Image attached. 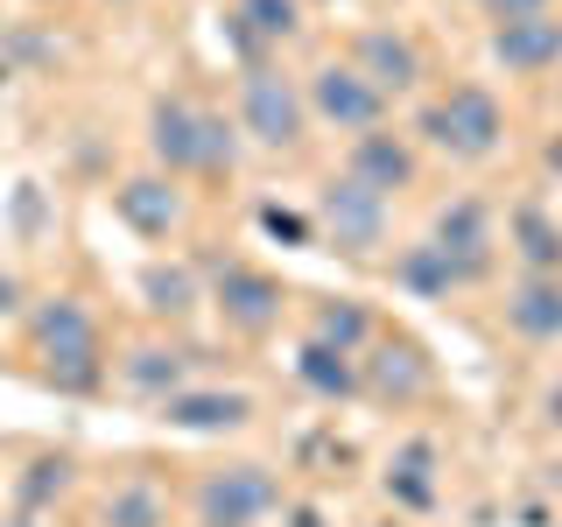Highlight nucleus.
Here are the masks:
<instances>
[{"label":"nucleus","mask_w":562,"mask_h":527,"mask_svg":"<svg viewBox=\"0 0 562 527\" xmlns=\"http://www.w3.org/2000/svg\"><path fill=\"white\" fill-rule=\"evenodd\" d=\"M29 345L43 359V373L64 386V394H99L105 386V351H99V316L78 303V295H49L29 316Z\"/></svg>","instance_id":"obj_1"},{"label":"nucleus","mask_w":562,"mask_h":527,"mask_svg":"<svg viewBox=\"0 0 562 527\" xmlns=\"http://www.w3.org/2000/svg\"><path fill=\"white\" fill-rule=\"evenodd\" d=\"M415 134L429 141L436 155H450V162H492V155L506 148V105L492 85H450L443 99L422 105Z\"/></svg>","instance_id":"obj_2"},{"label":"nucleus","mask_w":562,"mask_h":527,"mask_svg":"<svg viewBox=\"0 0 562 527\" xmlns=\"http://www.w3.org/2000/svg\"><path fill=\"white\" fill-rule=\"evenodd\" d=\"M239 127L254 134L260 148H274V155L303 148V134H310L303 85H295L281 64H246V78H239Z\"/></svg>","instance_id":"obj_3"},{"label":"nucleus","mask_w":562,"mask_h":527,"mask_svg":"<svg viewBox=\"0 0 562 527\" xmlns=\"http://www.w3.org/2000/svg\"><path fill=\"white\" fill-rule=\"evenodd\" d=\"M386 225H394V204L380 190H366L359 176H330L316 190V233L330 239V254L345 260H373L386 246Z\"/></svg>","instance_id":"obj_4"},{"label":"nucleus","mask_w":562,"mask_h":527,"mask_svg":"<svg viewBox=\"0 0 562 527\" xmlns=\"http://www.w3.org/2000/svg\"><path fill=\"white\" fill-rule=\"evenodd\" d=\"M303 105H310V120H324V127H338V134H373V127H386V99L359 78V70H351V57L316 64L310 85H303Z\"/></svg>","instance_id":"obj_5"},{"label":"nucleus","mask_w":562,"mask_h":527,"mask_svg":"<svg viewBox=\"0 0 562 527\" xmlns=\"http://www.w3.org/2000/svg\"><path fill=\"white\" fill-rule=\"evenodd\" d=\"M281 506V479L268 464H225L198 485V527H260Z\"/></svg>","instance_id":"obj_6"},{"label":"nucleus","mask_w":562,"mask_h":527,"mask_svg":"<svg viewBox=\"0 0 562 527\" xmlns=\"http://www.w3.org/2000/svg\"><path fill=\"white\" fill-rule=\"evenodd\" d=\"M211 303H218L225 330H239V338H268V330L281 324V310H289V295H281V281L268 268L218 260V268H211Z\"/></svg>","instance_id":"obj_7"},{"label":"nucleus","mask_w":562,"mask_h":527,"mask_svg":"<svg viewBox=\"0 0 562 527\" xmlns=\"http://www.w3.org/2000/svg\"><path fill=\"white\" fill-rule=\"evenodd\" d=\"M429 246H443V254H450V268L464 274V289H471V281H485L492 260H499L492 204L485 198H450L443 211H436V225H429Z\"/></svg>","instance_id":"obj_8"},{"label":"nucleus","mask_w":562,"mask_h":527,"mask_svg":"<svg viewBox=\"0 0 562 527\" xmlns=\"http://www.w3.org/2000/svg\"><path fill=\"white\" fill-rule=\"evenodd\" d=\"M492 64L506 78H549L562 64V14H520V22H492Z\"/></svg>","instance_id":"obj_9"},{"label":"nucleus","mask_w":562,"mask_h":527,"mask_svg":"<svg viewBox=\"0 0 562 527\" xmlns=\"http://www.w3.org/2000/svg\"><path fill=\"white\" fill-rule=\"evenodd\" d=\"M345 176H359L366 190H380V198L394 204L401 190H415V176H422V155H415V141H408V134H394V127H373V134H351Z\"/></svg>","instance_id":"obj_10"},{"label":"nucleus","mask_w":562,"mask_h":527,"mask_svg":"<svg viewBox=\"0 0 562 527\" xmlns=\"http://www.w3.org/2000/svg\"><path fill=\"white\" fill-rule=\"evenodd\" d=\"M351 70H359V78L373 85L386 105H394L401 92H415V85L429 78V70H422V49H415L401 29H366L359 43H351Z\"/></svg>","instance_id":"obj_11"},{"label":"nucleus","mask_w":562,"mask_h":527,"mask_svg":"<svg viewBox=\"0 0 562 527\" xmlns=\"http://www.w3.org/2000/svg\"><path fill=\"white\" fill-rule=\"evenodd\" d=\"M169 429H190V436H225V429H246L254 422V394L239 386H176L169 401H155Z\"/></svg>","instance_id":"obj_12"},{"label":"nucleus","mask_w":562,"mask_h":527,"mask_svg":"<svg viewBox=\"0 0 562 527\" xmlns=\"http://www.w3.org/2000/svg\"><path fill=\"white\" fill-rule=\"evenodd\" d=\"M113 211L140 239H176V225H183V190H176L169 176H127V183L113 190Z\"/></svg>","instance_id":"obj_13"},{"label":"nucleus","mask_w":562,"mask_h":527,"mask_svg":"<svg viewBox=\"0 0 562 527\" xmlns=\"http://www.w3.org/2000/svg\"><path fill=\"white\" fill-rule=\"evenodd\" d=\"M148 148L162 176H198V105L183 92H162L148 105Z\"/></svg>","instance_id":"obj_14"},{"label":"nucleus","mask_w":562,"mask_h":527,"mask_svg":"<svg viewBox=\"0 0 562 527\" xmlns=\"http://www.w3.org/2000/svg\"><path fill=\"white\" fill-rule=\"evenodd\" d=\"M506 330L527 345H555L562 338V274H520L506 289Z\"/></svg>","instance_id":"obj_15"},{"label":"nucleus","mask_w":562,"mask_h":527,"mask_svg":"<svg viewBox=\"0 0 562 527\" xmlns=\"http://www.w3.org/2000/svg\"><path fill=\"white\" fill-rule=\"evenodd\" d=\"M436 464H443L436 436H408V444L386 457V500H394L401 514H429L436 506Z\"/></svg>","instance_id":"obj_16"},{"label":"nucleus","mask_w":562,"mask_h":527,"mask_svg":"<svg viewBox=\"0 0 562 527\" xmlns=\"http://www.w3.org/2000/svg\"><path fill=\"white\" fill-rule=\"evenodd\" d=\"M373 359L359 366V386H373V394H394V401H415V394H429V359L408 345V338H394V345H366Z\"/></svg>","instance_id":"obj_17"},{"label":"nucleus","mask_w":562,"mask_h":527,"mask_svg":"<svg viewBox=\"0 0 562 527\" xmlns=\"http://www.w3.org/2000/svg\"><path fill=\"white\" fill-rule=\"evenodd\" d=\"M120 373V386H127V394H148V401H169L176 386H190V359L176 345H134L127 359L113 366Z\"/></svg>","instance_id":"obj_18"},{"label":"nucleus","mask_w":562,"mask_h":527,"mask_svg":"<svg viewBox=\"0 0 562 527\" xmlns=\"http://www.w3.org/2000/svg\"><path fill=\"white\" fill-rule=\"evenodd\" d=\"M295 380H303L316 401H345V394H359V359L338 351V345L303 338V351H295Z\"/></svg>","instance_id":"obj_19"},{"label":"nucleus","mask_w":562,"mask_h":527,"mask_svg":"<svg viewBox=\"0 0 562 527\" xmlns=\"http://www.w3.org/2000/svg\"><path fill=\"white\" fill-rule=\"evenodd\" d=\"M506 225H514V254L527 260V274H562V225L549 218V211L520 204Z\"/></svg>","instance_id":"obj_20"},{"label":"nucleus","mask_w":562,"mask_h":527,"mask_svg":"<svg viewBox=\"0 0 562 527\" xmlns=\"http://www.w3.org/2000/svg\"><path fill=\"white\" fill-rule=\"evenodd\" d=\"M394 281L408 295H450V289H464V274L450 268V254H443V246H429V239H415V246H401V254H394Z\"/></svg>","instance_id":"obj_21"},{"label":"nucleus","mask_w":562,"mask_h":527,"mask_svg":"<svg viewBox=\"0 0 562 527\" xmlns=\"http://www.w3.org/2000/svg\"><path fill=\"white\" fill-rule=\"evenodd\" d=\"M310 338H316V345H338V351H351V359H359V351L373 345L380 330H373V316H366L359 303H316Z\"/></svg>","instance_id":"obj_22"},{"label":"nucleus","mask_w":562,"mask_h":527,"mask_svg":"<svg viewBox=\"0 0 562 527\" xmlns=\"http://www.w3.org/2000/svg\"><path fill=\"white\" fill-rule=\"evenodd\" d=\"M105 527H169V500L148 479H127L105 492Z\"/></svg>","instance_id":"obj_23"},{"label":"nucleus","mask_w":562,"mask_h":527,"mask_svg":"<svg viewBox=\"0 0 562 527\" xmlns=\"http://www.w3.org/2000/svg\"><path fill=\"white\" fill-rule=\"evenodd\" d=\"M233 169H239V127L198 105V176H233Z\"/></svg>","instance_id":"obj_24"},{"label":"nucleus","mask_w":562,"mask_h":527,"mask_svg":"<svg viewBox=\"0 0 562 527\" xmlns=\"http://www.w3.org/2000/svg\"><path fill=\"white\" fill-rule=\"evenodd\" d=\"M233 22L254 35V43H289L303 29V0H239Z\"/></svg>","instance_id":"obj_25"},{"label":"nucleus","mask_w":562,"mask_h":527,"mask_svg":"<svg viewBox=\"0 0 562 527\" xmlns=\"http://www.w3.org/2000/svg\"><path fill=\"white\" fill-rule=\"evenodd\" d=\"M140 295H148L162 316H190V310H198V274H190V268H162V260H155V268L140 274Z\"/></svg>","instance_id":"obj_26"},{"label":"nucleus","mask_w":562,"mask_h":527,"mask_svg":"<svg viewBox=\"0 0 562 527\" xmlns=\"http://www.w3.org/2000/svg\"><path fill=\"white\" fill-rule=\"evenodd\" d=\"M260 233H268V239H289V246H316V218H303V211H281V204H260Z\"/></svg>","instance_id":"obj_27"},{"label":"nucleus","mask_w":562,"mask_h":527,"mask_svg":"<svg viewBox=\"0 0 562 527\" xmlns=\"http://www.w3.org/2000/svg\"><path fill=\"white\" fill-rule=\"evenodd\" d=\"M64 471H70L64 457H43V464H35V479L22 485V500H29V506H43L49 492H64Z\"/></svg>","instance_id":"obj_28"},{"label":"nucleus","mask_w":562,"mask_h":527,"mask_svg":"<svg viewBox=\"0 0 562 527\" xmlns=\"http://www.w3.org/2000/svg\"><path fill=\"white\" fill-rule=\"evenodd\" d=\"M479 8L492 14V22H520V14H549L555 0H479Z\"/></svg>","instance_id":"obj_29"},{"label":"nucleus","mask_w":562,"mask_h":527,"mask_svg":"<svg viewBox=\"0 0 562 527\" xmlns=\"http://www.w3.org/2000/svg\"><path fill=\"white\" fill-rule=\"evenodd\" d=\"M22 310V281H14V268H0V316Z\"/></svg>","instance_id":"obj_30"},{"label":"nucleus","mask_w":562,"mask_h":527,"mask_svg":"<svg viewBox=\"0 0 562 527\" xmlns=\"http://www.w3.org/2000/svg\"><path fill=\"white\" fill-rule=\"evenodd\" d=\"M289 527H330L324 506H289Z\"/></svg>","instance_id":"obj_31"},{"label":"nucleus","mask_w":562,"mask_h":527,"mask_svg":"<svg viewBox=\"0 0 562 527\" xmlns=\"http://www.w3.org/2000/svg\"><path fill=\"white\" fill-rule=\"evenodd\" d=\"M541 415H549V429H562V380L549 386V401H541Z\"/></svg>","instance_id":"obj_32"},{"label":"nucleus","mask_w":562,"mask_h":527,"mask_svg":"<svg viewBox=\"0 0 562 527\" xmlns=\"http://www.w3.org/2000/svg\"><path fill=\"white\" fill-rule=\"evenodd\" d=\"M549 169H555V176H562V134H555V141H549Z\"/></svg>","instance_id":"obj_33"},{"label":"nucleus","mask_w":562,"mask_h":527,"mask_svg":"<svg viewBox=\"0 0 562 527\" xmlns=\"http://www.w3.org/2000/svg\"><path fill=\"white\" fill-rule=\"evenodd\" d=\"M8 78H14V64H8V57H0V92H8Z\"/></svg>","instance_id":"obj_34"},{"label":"nucleus","mask_w":562,"mask_h":527,"mask_svg":"<svg viewBox=\"0 0 562 527\" xmlns=\"http://www.w3.org/2000/svg\"><path fill=\"white\" fill-rule=\"evenodd\" d=\"M8 527H35V514H14V520H8Z\"/></svg>","instance_id":"obj_35"},{"label":"nucleus","mask_w":562,"mask_h":527,"mask_svg":"<svg viewBox=\"0 0 562 527\" xmlns=\"http://www.w3.org/2000/svg\"><path fill=\"white\" fill-rule=\"evenodd\" d=\"M386 527H394V520H386Z\"/></svg>","instance_id":"obj_36"}]
</instances>
